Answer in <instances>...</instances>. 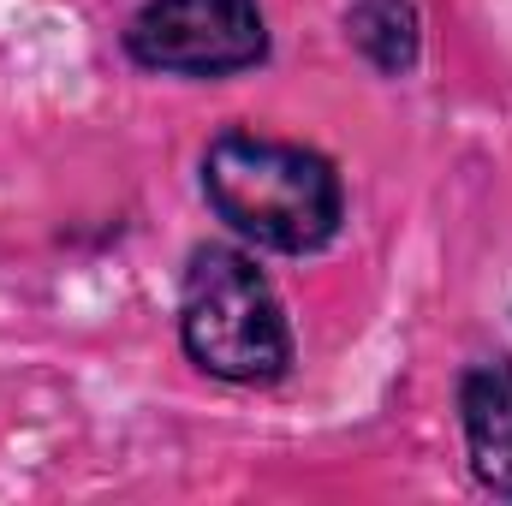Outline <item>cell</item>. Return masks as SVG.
<instances>
[{
	"label": "cell",
	"instance_id": "1",
	"mask_svg": "<svg viewBox=\"0 0 512 506\" xmlns=\"http://www.w3.org/2000/svg\"><path fill=\"white\" fill-rule=\"evenodd\" d=\"M203 197L256 251L310 256L328 251L346 227L340 167L322 149L262 131H221L203 149Z\"/></svg>",
	"mask_w": 512,
	"mask_h": 506
},
{
	"label": "cell",
	"instance_id": "2",
	"mask_svg": "<svg viewBox=\"0 0 512 506\" xmlns=\"http://www.w3.org/2000/svg\"><path fill=\"white\" fill-rule=\"evenodd\" d=\"M185 358L215 381L268 387L292 370V322L268 274L233 245H197L179 274Z\"/></svg>",
	"mask_w": 512,
	"mask_h": 506
},
{
	"label": "cell",
	"instance_id": "3",
	"mask_svg": "<svg viewBox=\"0 0 512 506\" xmlns=\"http://www.w3.org/2000/svg\"><path fill=\"white\" fill-rule=\"evenodd\" d=\"M126 54L161 78H233L268 60V18L256 0H143Z\"/></svg>",
	"mask_w": 512,
	"mask_h": 506
},
{
	"label": "cell",
	"instance_id": "4",
	"mask_svg": "<svg viewBox=\"0 0 512 506\" xmlns=\"http://www.w3.org/2000/svg\"><path fill=\"white\" fill-rule=\"evenodd\" d=\"M459 423L477 483L512 501V358H483L459 376Z\"/></svg>",
	"mask_w": 512,
	"mask_h": 506
},
{
	"label": "cell",
	"instance_id": "5",
	"mask_svg": "<svg viewBox=\"0 0 512 506\" xmlns=\"http://www.w3.org/2000/svg\"><path fill=\"white\" fill-rule=\"evenodd\" d=\"M346 36L382 78H411L417 60H423L417 0H352L346 6Z\"/></svg>",
	"mask_w": 512,
	"mask_h": 506
}]
</instances>
